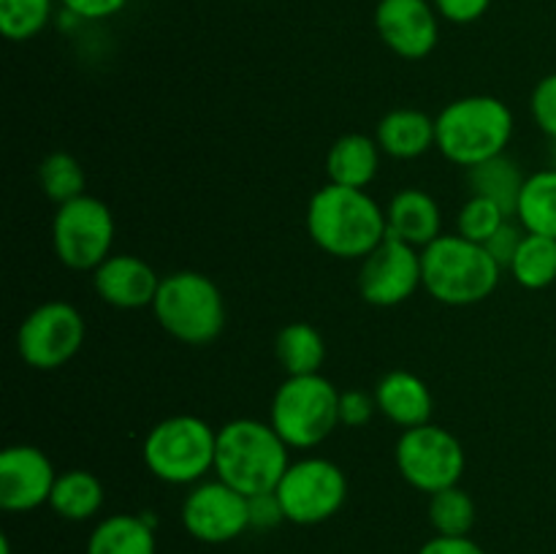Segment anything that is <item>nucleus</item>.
<instances>
[{
    "mask_svg": "<svg viewBox=\"0 0 556 554\" xmlns=\"http://www.w3.org/2000/svg\"><path fill=\"white\" fill-rule=\"evenodd\" d=\"M58 470L38 445L16 443L0 454V508L27 514L49 505Z\"/></svg>",
    "mask_w": 556,
    "mask_h": 554,
    "instance_id": "nucleus-15",
    "label": "nucleus"
},
{
    "mask_svg": "<svg viewBox=\"0 0 556 554\" xmlns=\"http://www.w3.org/2000/svg\"><path fill=\"white\" fill-rule=\"evenodd\" d=\"M58 3L60 0H0V30L14 43L30 41L52 25Z\"/></svg>",
    "mask_w": 556,
    "mask_h": 554,
    "instance_id": "nucleus-28",
    "label": "nucleus"
},
{
    "mask_svg": "<svg viewBox=\"0 0 556 554\" xmlns=\"http://www.w3.org/2000/svg\"><path fill=\"white\" fill-rule=\"evenodd\" d=\"M340 394L320 373L288 375L271 396L269 424L288 449H315L340 427Z\"/></svg>",
    "mask_w": 556,
    "mask_h": 554,
    "instance_id": "nucleus-7",
    "label": "nucleus"
},
{
    "mask_svg": "<svg viewBox=\"0 0 556 554\" xmlns=\"http://www.w3.org/2000/svg\"><path fill=\"white\" fill-rule=\"evenodd\" d=\"M378 141L367 134H345L326 152V174L331 185L367 190L380 172Z\"/></svg>",
    "mask_w": 556,
    "mask_h": 554,
    "instance_id": "nucleus-20",
    "label": "nucleus"
},
{
    "mask_svg": "<svg viewBox=\"0 0 556 554\" xmlns=\"http://www.w3.org/2000/svg\"><path fill=\"white\" fill-rule=\"evenodd\" d=\"M525 228H521V223H516L514 217H508V221L503 223V226L497 228V231L492 234V239H489L483 248L489 250V255H492L494 261H497L503 269H510V264H514L516 253H519L521 242H525Z\"/></svg>",
    "mask_w": 556,
    "mask_h": 554,
    "instance_id": "nucleus-32",
    "label": "nucleus"
},
{
    "mask_svg": "<svg viewBox=\"0 0 556 554\" xmlns=\"http://www.w3.org/2000/svg\"><path fill=\"white\" fill-rule=\"evenodd\" d=\"M114 234L112 210L90 193L60 204L52 217L54 255L74 272H96L112 255Z\"/></svg>",
    "mask_w": 556,
    "mask_h": 554,
    "instance_id": "nucleus-9",
    "label": "nucleus"
},
{
    "mask_svg": "<svg viewBox=\"0 0 556 554\" xmlns=\"http://www.w3.org/2000/svg\"><path fill=\"white\" fill-rule=\"evenodd\" d=\"M514 112L494 96H465L440 109L434 117L438 150L454 166L472 168L508 150Z\"/></svg>",
    "mask_w": 556,
    "mask_h": 554,
    "instance_id": "nucleus-3",
    "label": "nucleus"
},
{
    "mask_svg": "<svg viewBox=\"0 0 556 554\" xmlns=\"http://www.w3.org/2000/svg\"><path fill=\"white\" fill-rule=\"evenodd\" d=\"M92 288L98 299L117 310H144L152 307L161 288V275L144 259L130 253L109 255L92 272Z\"/></svg>",
    "mask_w": 556,
    "mask_h": 554,
    "instance_id": "nucleus-16",
    "label": "nucleus"
},
{
    "mask_svg": "<svg viewBox=\"0 0 556 554\" xmlns=\"http://www.w3.org/2000/svg\"><path fill=\"white\" fill-rule=\"evenodd\" d=\"M275 492L291 525H324L345 505L348 476L326 456H304L288 465Z\"/></svg>",
    "mask_w": 556,
    "mask_h": 554,
    "instance_id": "nucleus-10",
    "label": "nucleus"
},
{
    "mask_svg": "<svg viewBox=\"0 0 556 554\" xmlns=\"http://www.w3.org/2000/svg\"><path fill=\"white\" fill-rule=\"evenodd\" d=\"M217 429L190 413L168 416L147 432L141 443L144 467L163 483L193 487L215 473Z\"/></svg>",
    "mask_w": 556,
    "mask_h": 554,
    "instance_id": "nucleus-6",
    "label": "nucleus"
},
{
    "mask_svg": "<svg viewBox=\"0 0 556 554\" xmlns=\"http://www.w3.org/2000/svg\"><path fill=\"white\" fill-rule=\"evenodd\" d=\"M182 527L201 543H231L250 530L248 494L237 492L220 478L193 483L182 500Z\"/></svg>",
    "mask_w": 556,
    "mask_h": 554,
    "instance_id": "nucleus-12",
    "label": "nucleus"
},
{
    "mask_svg": "<svg viewBox=\"0 0 556 554\" xmlns=\"http://www.w3.org/2000/svg\"><path fill=\"white\" fill-rule=\"evenodd\" d=\"M516 221L527 234L556 239V168H543L527 177Z\"/></svg>",
    "mask_w": 556,
    "mask_h": 554,
    "instance_id": "nucleus-25",
    "label": "nucleus"
},
{
    "mask_svg": "<svg viewBox=\"0 0 556 554\" xmlns=\"http://www.w3.org/2000/svg\"><path fill=\"white\" fill-rule=\"evenodd\" d=\"M375 402H378V413L389 418L391 424L402 429L421 427V424L432 421L434 396L427 380L418 378L416 373L407 369H391L375 386Z\"/></svg>",
    "mask_w": 556,
    "mask_h": 554,
    "instance_id": "nucleus-17",
    "label": "nucleus"
},
{
    "mask_svg": "<svg viewBox=\"0 0 556 554\" xmlns=\"http://www.w3.org/2000/svg\"><path fill=\"white\" fill-rule=\"evenodd\" d=\"M418 288H424L421 250L413 244L389 234L367 259H362L358 293L372 307H396L413 299Z\"/></svg>",
    "mask_w": 556,
    "mask_h": 554,
    "instance_id": "nucleus-13",
    "label": "nucleus"
},
{
    "mask_svg": "<svg viewBox=\"0 0 556 554\" xmlns=\"http://www.w3.org/2000/svg\"><path fill=\"white\" fill-rule=\"evenodd\" d=\"M394 459L400 476L424 494L456 487L467 467L462 440L451 429L432 421L405 429L396 440Z\"/></svg>",
    "mask_w": 556,
    "mask_h": 554,
    "instance_id": "nucleus-8",
    "label": "nucleus"
},
{
    "mask_svg": "<svg viewBox=\"0 0 556 554\" xmlns=\"http://www.w3.org/2000/svg\"><path fill=\"white\" fill-rule=\"evenodd\" d=\"M275 353L288 375H315L326 362V340L307 320H293L277 331Z\"/></svg>",
    "mask_w": 556,
    "mask_h": 554,
    "instance_id": "nucleus-24",
    "label": "nucleus"
},
{
    "mask_svg": "<svg viewBox=\"0 0 556 554\" xmlns=\"http://www.w3.org/2000/svg\"><path fill=\"white\" fill-rule=\"evenodd\" d=\"M375 141L383 155L396 161H416L438 144L434 119L421 109H391L375 128Z\"/></svg>",
    "mask_w": 556,
    "mask_h": 554,
    "instance_id": "nucleus-19",
    "label": "nucleus"
},
{
    "mask_svg": "<svg viewBox=\"0 0 556 554\" xmlns=\"http://www.w3.org/2000/svg\"><path fill=\"white\" fill-rule=\"evenodd\" d=\"M530 112L532 119H535L538 128L548 136V139H556V74L543 76L535 85L530 96Z\"/></svg>",
    "mask_w": 556,
    "mask_h": 554,
    "instance_id": "nucleus-31",
    "label": "nucleus"
},
{
    "mask_svg": "<svg viewBox=\"0 0 556 554\" xmlns=\"http://www.w3.org/2000/svg\"><path fill=\"white\" fill-rule=\"evenodd\" d=\"M552 168H556V139L552 141Z\"/></svg>",
    "mask_w": 556,
    "mask_h": 554,
    "instance_id": "nucleus-39",
    "label": "nucleus"
},
{
    "mask_svg": "<svg viewBox=\"0 0 556 554\" xmlns=\"http://www.w3.org/2000/svg\"><path fill=\"white\" fill-rule=\"evenodd\" d=\"M432 5L438 9L440 20L451 25H472L486 14L492 0H432Z\"/></svg>",
    "mask_w": 556,
    "mask_h": 554,
    "instance_id": "nucleus-35",
    "label": "nucleus"
},
{
    "mask_svg": "<svg viewBox=\"0 0 556 554\" xmlns=\"http://www.w3.org/2000/svg\"><path fill=\"white\" fill-rule=\"evenodd\" d=\"M38 185L60 206L87 193V174L71 152H52L38 166Z\"/></svg>",
    "mask_w": 556,
    "mask_h": 554,
    "instance_id": "nucleus-29",
    "label": "nucleus"
},
{
    "mask_svg": "<svg viewBox=\"0 0 556 554\" xmlns=\"http://www.w3.org/2000/svg\"><path fill=\"white\" fill-rule=\"evenodd\" d=\"M525 182L527 174L505 152L467 168V188H470V196H481V199L494 201L508 217H516Z\"/></svg>",
    "mask_w": 556,
    "mask_h": 554,
    "instance_id": "nucleus-22",
    "label": "nucleus"
},
{
    "mask_svg": "<svg viewBox=\"0 0 556 554\" xmlns=\"http://www.w3.org/2000/svg\"><path fill=\"white\" fill-rule=\"evenodd\" d=\"M378 413V402L375 394H367L362 389H348L340 394V424L351 429H362L372 421Z\"/></svg>",
    "mask_w": 556,
    "mask_h": 554,
    "instance_id": "nucleus-33",
    "label": "nucleus"
},
{
    "mask_svg": "<svg viewBox=\"0 0 556 554\" xmlns=\"http://www.w3.org/2000/svg\"><path fill=\"white\" fill-rule=\"evenodd\" d=\"M418 554H486L470 536H434Z\"/></svg>",
    "mask_w": 556,
    "mask_h": 554,
    "instance_id": "nucleus-37",
    "label": "nucleus"
},
{
    "mask_svg": "<svg viewBox=\"0 0 556 554\" xmlns=\"http://www.w3.org/2000/svg\"><path fill=\"white\" fill-rule=\"evenodd\" d=\"M87 324L79 310L63 299L43 302L22 320L16 331V351L22 362L41 373L65 367L81 351Z\"/></svg>",
    "mask_w": 556,
    "mask_h": 554,
    "instance_id": "nucleus-11",
    "label": "nucleus"
},
{
    "mask_svg": "<svg viewBox=\"0 0 556 554\" xmlns=\"http://www.w3.org/2000/svg\"><path fill=\"white\" fill-rule=\"evenodd\" d=\"M0 554H11V541H9V536H0Z\"/></svg>",
    "mask_w": 556,
    "mask_h": 554,
    "instance_id": "nucleus-38",
    "label": "nucleus"
},
{
    "mask_svg": "<svg viewBox=\"0 0 556 554\" xmlns=\"http://www.w3.org/2000/svg\"><path fill=\"white\" fill-rule=\"evenodd\" d=\"M510 275L527 291L552 288L556 282V239L525 234V242L510 264Z\"/></svg>",
    "mask_w": 556,
    "mask_h": 554,
    "instance_id": "nucleus-26",
    "label": "nucleus"
},
{
    "mask_svg": "<svg viewBox=\"0 0 556 554\" xmlns=\"http://www.w3.org/2000/svg\"><path fill=\"white\" fill-rule=\"evenodd\" d=\"M375 30L396 58L424 60L440 41V14L432 0H380Z\"/></svg>",
    "mask_w": 556,
    "mask_h": 554,
    "instance_id": "nucleus-14",
    "label": "nucleus"
},
{
    "mask_svg": "<svg viewBox=\"0 0 556 554\" xmlns=\"http://www.w3.org/2000/svg\"><path fill=\"white\" fill-rule=\"evenodd\" d=\"M288 451L269 421L233 418L217 429L215 476L248 498L275 492L291 465Z\"/></svg>",
    "mask_w": 556,
    "mask_h": 554,
    "instance_id": "nucleus-2",
    "label": "nucleus"
},
{
    "mask_svg": "<svg viewBox=\"0 0 556 554\" xmlns=\"http://www.w3.org/2000/svg\"><path fill=\"white\" fill-rule=\"evenodd\" d=\"M155 519L112 514L92 527L85 554H155Z\"/></svg>",
    "mask_w": 556,
    "mask_h": 554,
    "instance_id": "nucleus-21",
    "label": "nucleus"
},
{
    "mask_svg": "<svg viewBox=\"0 0 556 554\" xmlns=\"http://www.w3.org/2000/svg\"><path fill=\"white\" fill-rule=\"evenodd\" d=\"M248 514H250V530H275L286 519L280 498L277 492H264L248 498Z\"/></svg>",
    "mask_w": 556,
    "mask_h": 554,
    "instance_id": "nucleus-34",
    "label": "nucleus"
},
{
    "mask_svg": "<svg viewBox=\"0 0 556 554\" xmlns=\"http://www.w3.org/2000/svg\"><path fill=\"white\" fill-rule=\"evenodd\" d=\"M505 221H508V215H505L494 201L481 199V196H470V199L462 204L459 215H456V234H462V237L470 239V242L486 244L489 239H492V234L497 231Z\"/></svg>",
    "mask_w": 556,
    "mask_h": 554,
    "instance_id": "nucleus-30",
    "label": "nucleus"
},
{
    "mask_svg": "<svg viewBox=\"0 0 556 554\" xmlns=\"http://www.w3.org/2000/svg\"><path fill=\"white\" fill-rule=\"evenodd\" d=\"M424 291L448 307H470L492 297L503 266L483 244L462 234H443L421 250Z\"/></svg>",
    "mask_w": 556,
    "mask_h": 554,
    "instance_id": "nucleus-4",
    "label": "nucleus"
},
{
    "mask_svg": "<svg viewBox=\"0 0 556 554\" xmlns=\"http://www.w3.org/2000/svg\"><path fill=\"white\" fill-rule=\"evenodd\" d=\"M304 223L309 239L334 259L362 261L389 237L386 210L367 190L331 182L315 190Z\"/></svg>",
    "mask_w": 556,
    "mask_h": 554,
    "instance_id": "nucleus-1",
    "label": "nucleus"
},
{
    "mask_svg": "<svg viewBox=\"0 0 556 554\" xmlns=\"http://www.w3.org/2000/svg\"><path fill=\"white\" fill-rule=\"evenodd\" d=\"M391 237L424 250L434 239L443 237V212L432 193L421 188H402L386 204Z\"/></svg>",
    "mask_w": 556,
    "mask_h": 554,
    "instance_id": "nucleus-18",
    "label": "nucleus"
},
{
    "mask_svg": "<svg viewBox=\"0 0 556 554\" xmlns=\"http://www.w3.org/2000/svg\"><path fill=\"white\" fill-rule=\"evenodd\" d=\"M130 0H60V9L71 11L81 22H103L117 16Z\"/></svg>",
    "mask_w": 556,
    "mask_h": 554,
    "instance_id": "nucleus-36",
    "label": "nucleus"
},
{
    "mask_svg": "<svg viewBox=\"0 0 556 554\" xmlns=\"http://www.w3.org/2000/svg\"><path fill=\"white\" fill-rule=\"evenodd\" d=\"M103 483L96 473L90 470H65L58 473L54 481L52 498H49V508L65 521H87L103 508Z\"/></svg>",
    "mask_w": 556,
    "mask_h": 554,
    "instance_id": "nucleus-23",
    "label": "nucleus"
},
{
    "mask_svg": "<svg viewBox=\"0 0 556 554\" xmlns=\"http://www.w3.org/2000/svg\"><path fill=\"white\" fill-rule=\"evenodd\" d=\"M427 514L438 536H470L478 519L476 500L459 483L429 494Z\"/></svg>",
    "mask_w": 556,
    "mask_h": 554,
    "instance_id": "nucleus-27",
    "label": "nucleus"
},
{
    "mask_svg": "<svg viewBox=\"0 0 556 554\" xmlns=\"http://www.w3.org/2000/svg\"><path fill=\"white\" fill-rule=\"evenodd\" d=\"M157 324L185 345H210L226 329V299L217 282L204 272L179 269L161 277L152 302Z\"/></svg>",
    "mask_w": 556,
    "mask_h": 554,
    "instance_id": "nucleus-5",
    "label": "nucleus"
}]
</instances>
